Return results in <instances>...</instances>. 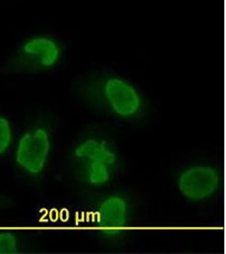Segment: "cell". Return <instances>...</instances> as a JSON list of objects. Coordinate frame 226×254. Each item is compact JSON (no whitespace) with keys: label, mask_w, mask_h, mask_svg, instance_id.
<instances>
[{"label":"cell","mask_w":226,"mask_h":254,"mask_svg":"<svg viewBox=\"0 0 226 254\" xmlns=\"http://www.w3.org/2000/svg\"><path fill=\"white\" fill-rule=\"evenodd\" d=\"M70 91L85 107L118 122L137 123L148 114L144 90L111 67L97 65L80 71L72 79Z\"/></svg>","instance_id":"cell-1"},{"label":"cell","mask_w":226,"mask_h":254,"mask_svg":"<svg viewBox=\"0 0 226 254\" xmlns=\"http://www.w3.org/2000/svg\"><path fill=\"white\" fill-rule=\"evenodd\" d=\"M119 156L111 139L99 134L79 137L65 159L66 171L75 182L89 188L110 185L117 176Z\"/></svg>","instance_id":"cell-2"},{"label":"cell","mask_w":226,"mask_h":254,"mask_svg":"<svg viewBox=\"0 0 226 254\" xmlns=\"http://www.w3.org/2000/svg\"><path fill=\"white\" fill-rule=\"evenodd\" d=\"M69 42L52 34H34L22 41L1 67L9 74H40L64 64Z\"/></svg>","instance_id":"cell-3"},{"label":"cell","mask_w":226,"mask_h":254,"mask_svg":"<svg viewBox=\"0 0 226 254\" xmlns=\"http://www.w3.org/2000/svg\"><path fill=\"white\" fill-rule=\"evenodd\" d=\"M52 130L43 123L30 126L18 141L15 167L30 179L40 177L46 170L52 150Z\"/></svg>","instance_id":"cell-4"},{"label":"cell","mask_w":226,"mask_h":254,"mask_svg":"<svg viewBox=\"0 0 226 254\" xmlns=\"http://www.w3.org/2000/svg\"><path fill=\"white\" fill-rule=\"evenodd\" d=\"M93 223L103 237H119L131 221L130 202L124 196L111 194L103 196L92 208Z\"/></svg>","instance_id":"cell-5"},{"label":"cell","mask_w":226,"mask_h":254,"mask_svg":"<svg viewBox=\"0 0 226 254\" xmlns=\"http://www.w3.org/2000/svg\"><path fill=\"white\" fill-rule=\"evenodd\" d=\"M221 186V173L210 165H194L180 172L177 187L180 194L192 202H203L215 196Z\"/></svg>","instance_id":"cell-6"},{"label":"cell","mask_w":226,"mask_h":254,"mask_svg":"<svg viewBox=\"0 0 226 254\" xmlns=\"http://www.w3.org/2000/svg\"><path fill=\"white\" fill-rule=\"evenodd\" d=\"M21 241L12 231H0V254H16L21 250Z\"/></svg>","instance_id":"cell-7"},{"label":"cell","mask_w":226,"mask_h":254,"mask_svg":"<svg viewBox=\"0 0 226 254\" xmlns=\"http://www.w3.org/2000/svg\"><path fill=\"white\" fill-rule=\"evenodd\" d=\"M13 128L9 119L0 113V157L3 156L11 146Z\"/></svg>","instance_id":"cell-8"}]
</instances>
